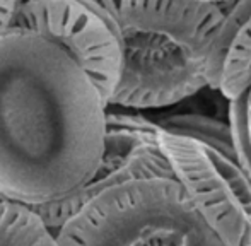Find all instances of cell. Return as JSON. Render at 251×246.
Returning a JSON list of instances; mask_svg holds the SVG:
<instances>
[{"mask_svg":"<svg viewBox=\"0 0 251 246\" xmlns=\"http://www.w3.org/2000/svg\"><path fill=\"white\" fill-rule=\"evenodd\" d=\"M108 104L79 63L33 31L0 33V197L29 209L89 183Z\"/></svg>","mask_w":251,"mask_h":246,"instance_id":"6da1fadb","label":"cell"},{"mask_svg":"<svg viewBox=\"0 0 251 246\" xmlns=\"http://www.w3.org/2000/svg\"><path fill=\"white\" fill-rule=\"evenodd\" d=\"M122 40V74L108 108L157 110L207 87L205 69L224 3L200 0H96Z\"/></svg>","mask_w":251,"mask_h":246,"instance_id":"7a4b0ae2","label":"cell"},{"mask_svg":"<svg viewBox=\"0 0 251 246\" xmlns=\"http://www.w3.org/2000/svg\"><path fill=\"white\" fill-rule=\"evenodd\" d=\"M55 236L60 246H222L176 180L102 190Z\"/></svg>","mask_w":251,"mask_h":246,"instance_id":"3957f363","label":"cell"},{"mask_svg":"<svg viewBox=\"0 0 251 246\" xmlns=\"http://www.w3.org/2000/svg\"><path fill=\"white\" fill-rule=\"evenodd\" d=\"M173 173L222 246H251V180L234 157L161 128Z\"/></svg>","mask_w":251,"mask_h":246,"instance_id":"277c9868","label":"cell"},{"mask_svg":"<svg viewBox=\"0 0 251 246\" xmlns=\"http://www.w3.org/2000/svg\"><path fill=\"white\" fill-rule=\"evenodd\" d=\"M10 27L33 31L62 48L109 103L122 74V40L113 17L96 0L24 2Z\"/></svg>","mask_w":251,"mask_h":246,"instance_id":"5b68a950","label":"cell"},{"mask_svg":"<svg viewBox=\"0 0 251 246\" xmlns=\"http://www.w3.org/2000/svg\"><path fill=\"white\" fill-rule=\"evenodd\" d=\"M159 133L161 126L149 118L108 108L102 152L89 183L70 198L33 210L55 233L102 190L139 180H176Z\"/></svg>","mask_w":251,"mask_h":246,"instance_id":"8992f818","label":"cell"},{"mask_svg":"<svg viewBox=\"0 0 251 246\" xmlns=\"http://www.w3.org/2000/svg\"><path fill=\"white\" fill-rule=\"evenodd\" d=\"M207 87L234 99L251 86V0L224 2L205 69Z\"/></svg>","mask_w":251,"mask_h":246,"instance_id":"52a82bcc","label":"cell"},{"mask_svg":"<svg viewBox=\"0 0 251 246\" xmlns=\"http://www.w3.org/2000/svg\"><path fill=\"white\" fill-rule=\"evenodd\" d=\"M0 246H60L33 209L0 197Z\"/></svg>","mask_w":251,"mask_h":246,"instance_id":"ba28073f","label":"cell"},{"mask_svg":"<svg viewBox=\"0 0 251 246\" xmlns=\"http://www.w3.org/2000/svg\"><path fill=\"white\" fill-rule=\"evenodd\" d=\"M155 123L171 135L192 139L236 159L227 122L201 113H173L166 115Z\"/></svg>","mask_w":251,"mask_h":246,"instance_id":"9c48e42d","label":"cell"},{"mask_svg":"<svg viewBox=\"0 0 251 246\" xmlns=\"http://www.w3.org/2000/svg\"><path fill=\"white\" fill-rule=\"evenodd\" d=\"M229 128L234 156L251 180V86L234 99H229Z\"/></svg>","mask_w":251,"mask_h":246,"instance_id":"30bf717a","label":"cell"},{"mask_svg":"<svg viewBox=\"0 0 251 246\" xmlns=\"http://www.w3.org/2000/svg\"><path fill=\"white\" fill-rule=\"evenodd\" d=\"M21 0H0V33L10 27Z\"/></svg>","mask_w":251,"mask_h":246,"instance_id":"8fae6325","label":"cell"},{"mask_svg":"<svg viewBox=\"0 0 251 246\" xmlns=\"http://www.w3.org/2000/svg\"><path fill=\"white\" fill-rule=\"evenodd\" d=\"M200 2H212V3H224V2H229V0H200Z\"/></svg>","mask_w":251,"mask_h":246,"instance_id":"7c38bea8","label":"cell"},{"mask_svg":"<svg viewBox=\"0 0 251 246\" xmlns=\"http://www.w3.org/2000/svg\"><path fill=\"white\" fill-rule=\"evenodd\" d=\"M24 2H31V0H21V3H24Z\"/></svg>","mask_w":251,"mask_h":246,"instance_id":"4fadbf2b","label":"cell"}]
</instances>
